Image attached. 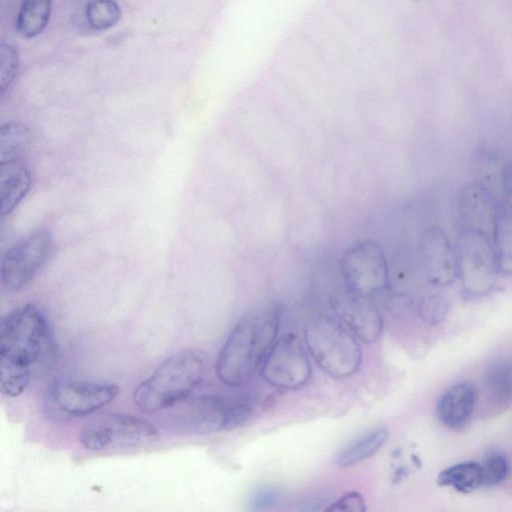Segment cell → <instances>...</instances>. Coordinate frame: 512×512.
<instances>
[{
  "label": "cell",
  "mask_w": 512,
  "mask_h": 512,
  "mask_svg": "<svg viewBox=\"0 0 512 512\" xmlns=\"http://www.w3.org/2000/svg\"><path fill=\"white\" fill-rule=\"evenodd\" d=\"M496 204L491 191L480 183L466 185L459 196V214L463 228L492 235Z\"/></svg>",
  "instance_id": "obj_14"
},
{
  "label": "cell",
  "mask_w": 512,
  "mask_h": 512,
  "mask_svg": "<svg viewBox=\"0 0 512 512\" xmlns=\"http://www.w3.org/2000/svg\"><path fill=\"white\" fill-rule=\"evenodd\" d=\"M52 0H23L16 18V30L24 38L38 36L46 28Z\"/></svg>",
  "instance_id": "obj_19"
},
{
  "label": "cell",
  "mask_w": 512,
  "mask_h": 512,
  "mask_svg": "<svg viewBox=\"0 0 512 512\" xmlns=\"http://www.w3.org/2000/svg\"><path fill=\"white\" fill-rule=\"evenodd\" d=\"M501 183L504 193L512 198V160L505 163L501 169Z\"/></svg>",
  "instance_id": "obj_30"
},
{
  "label": "cell",
  "mask_w": 512,
  "mask_h": 512,
  "mask_svg": "<svg viewBox=\"0 0 512 512\" xmlns=\"http://www.w3.org/2000/svg\"><path fill=\"white\" fill-rule=\"evenodd\" d=\"M480 464L482 467L483 486H494L503 481L508 474V461L499 452L488 453Z\"/></svg>",
  "instance_id": "obj_26"
},
{
  "label": "cell",
  "mask_w": 512,
  "mask_h": 512,
  "mask_svg": "<svg viewBox=\"0 0 512 512\" xmlns=\"http://www.w3.org/2000/svg\"><path fill=\"white\" fill-rule=\"evenodd\" d=\"M500 273L512 275V204L497 202L492 230Z\"/></svg>",
  "instance_id": "obj_17"
},
{
  "label": "cell",
  "mask_w": 512,
  "mask_h": 512,
  "mask_svg": "<svg viewBox=\"0 0 512 512\" xmlns=\"http://www.w3.org/2000/svg\"><path fill=\"white\" fill-rule=\"evenodd\" d=\"M279 309L264 305L245 313L234 325L216 360L218 378L230 386L246 382L275 342Z\"/></svg>",
  "instance_id": "obj_1"
},
{
  "label": "cell",
  "mask_w": 512,
  "mask_h": 512,
  "mask_svg": "<svg viewBox=\"0 0 512 512\" xmlns=\"http://www.w3.org/2000/svg\"><path fill=\"white\" fill-rule=\"evenodd\" d=\"M487 392L499 403L512 401V363L500 361L487 369L485 376Z\"/></svg>",
  "instance_id": "obj_22"
},
{
  "label": "cell",
  "mask_w": 512,
  "mask_h": 512,
  "mask_svg": "<svg viewBox=\"0 0 512 512\" xmlns=\"http://www.w3.org/2000/svg\"><path fill=\"white\" fill-rule=\"evenodd\" d=\"M420 260L428 281L433 285H450L458 278L456 250L446 233L438 227L423 233Z\"/></svg>",
  "instance_id": "obj_13"
},
{
  "label": "cell",
  "mask_w": 512,
  "mask_h": 512,
  "mask_svg": "<svg viewBox=\"0 0 512 512\" xmlns=\"http://www.w3.org/2000/svg\"><path fill=\"white\" fill-rule=\"evenodd\" d=\"M31 371L9 361L0 360V390L9 397L21 395L28 387Z\"/></svg>",
  "instance_id": "obj_24"
},
{
  "label": "cell",
  "mask_w": 512,
  "mask_h": 512,
  "mask_svg": "<svg viewBox=\"0 0 512 512\" xmlns=\"http://www.w3.org/2000/svg\"><path fill=\"white\" fill-rule=\"evenodd\" d=\"M85 15L89 26L103 31L115 26L121 18V9L115 0H89Z\"/></svg>",
  "instance_id": "obj_23"
},
{
  "label": "cell",
  "mask_w": 512,
  "mask_h": 512,
  "mask_svg": "<svg viewBox=\"0 0 512 512\" xmlns=\"http://www.w3.org/2000/svg\"><path fill=\"white\" fill-rule=\"evenodd\" d=\"M281 490L274 486H265L255 490L249 499V507L253 511L266 510L279 502Z\"/></svg>",
  "instance_id": "obj_27"
},
{
  "label": "cell",
  "mask_w": 512,
  "mask_h": 512,
  "mask_svg": "<svg viewBox=\"0 0 512 512\" xmlns=\"http://www.w3.org/2000/svg\"><path fill=\"white\" fill-rule=\"evenodd\" d=\"M458 278L471 295L489 292L500 273L490 235L475 229L462 228L456 244Z\"/></svg>",
  "instance_id": "obj_8"
},
{
  "label": "cell",
  "mask_w": 512,
  "mask_h": 512,
  "mask_svg": "<svg viewBox=\"0 0 512 512\" xmlns=\"http://www.w3.org/2000/svg\"><path fill=\"white\" fill-rule=\"evenodd\" d=\"M158 429L149 421L137 416L111 413L99 416L87 423L80 442L91 451L115 448H139L156 443Z\"/></svg>",
  "instance_id": "obj_7"
},
{
  "label": "cell",
  "mask_w": 512,
  "mask_h": 512,
  "mask_svg": "<svg viewBox=\"0 0 512 512\" xmlns=\"http://www.w3.org/2000/svg\"><path fill=\"white\" fill-rule=\"evenodd\" d=\"M30 142L29 129L17 122L5 123L0 128V162L21 159Z\"/></svg>",
  "instance_id": "obj_21"
},
{
  "label": "cell",
  "mask_w": 512,
  "mask_h": 512,
  "mask_svg": "<svg viewBox=\"0 0 512 512\" xmlns=\"http://www.w3.org/2000/svg\"><path fill=\"white\" fill-rule=\"evenodd\" d=\"M331 306L340 321L360 341L370 344L381 336L383 319L377 306L368 297L349 291L332 300Z\"/></svg>",
  "instance_id": "obj_12"
},
{
  "label": "cell",
  "mask_w": 512,
  "mask_h": 512,
  "mask_svg": "<svg viewBox=\"0 0 512 512\" xmlns=\"http://www.w3.org/2000/svg\"><path fill=\"white\" fill-rule=\"evenodd\" d=\"M57 346L44 314L33 304L5 314L0 323V360L42 374L55 363Z\"/></svg>",
  "instance_id": "obj_2"
},
{
  "label": "cell",
  "mask_w": 512,
  "mask_h": 512,
  "mask_svg": "<svg viewBox=\"0 0 512 512\" xmlns=\"http://www.w3.org/2000/svg\"><path fill=\"white\" fill-rule=\"evenodd\" d=\"M437 483L449 486L462 493H471L483 486L481 464L475 461H465L454 464L442 470Z\"/></svg>",
  "instance_id": "obj_20"
},
{
  "label": "cell",
  "mask_w": 512,
  "mask_h": 512,
  "mask_svg": "<svg viewBox=\"0 0 512 512\" xmlns=\"http://www.w3.org/2000/svg\"><path fill=\"white\" fill-rule=\"evenodd\" d=\"M174 406L167 417V424L176 431L193 435L235 429L251 414L249 402L235 396L201 395Z\"/></svg>",
  "instance_id": "obj_4"
},
{
  "label": "cell",
  "mask_w": 512,
  "mask_h": 512,
  "mask_svg": "<svg viewBox=\"0 0 512 512\" xmlns=\"http://www.w3.org/2000/svg\"><path fill=\"white\" fill-rule=\"evenodd\" d=\"M32 183V176L22 159L0 162L1 215L10 214L23 200Z\"/></svg>",
  "instance_id": "obj_16"
},
{
  "label": "cell",
  "mask_w": 512,
  "mask_h": 512,
  "mask_svg": "<svg viewBox=\"0 0 512 512\" xmlns=\"http://www.w3.org/2000/svg\"><path fill=\"white\" fill-rule=\"evenodd\" d=\"M118 393L115 384L59 378L47 387L43 407L50 418L69 420L92 414L111 403Z\"/></svg>",
  "instance_id": "obj_6"
},
{
  "label": "cell",
  "mask_w": 512,
  "mask_h": 512,
  "mask_svg": "<svg viewBox=\"0 0 512 512\" xmlns=\"http://www.w3.org/2000/svg\"><path fill=\"white\" fill-rule=\"evenodd\" d=\"M207 363V355L198 349L174 353L136 388L135 405L152 413L187 399L204 378Z\"/></svg>",
  "instance_id": "obj_3"
},
{
  "label": "cell",
  "mask_w": 512,
  "mask_h": 512,
  "mask_svg": "<svg viewBox=\"0 0 512 512\" xmlns=\"http://www.w3.org/2000/svg\"><path fill=\"white\" fill-rule=\"evenodd\" d=\"M342 270L349 291L369 297L387 288L388 265L377 244L363 242L345 255Z\"/></svg>",
  "instance_id": "obj_11"
},
{
  "label": "cell",
  "mask_w": 512,
  "mask_h": 512,
  "mask_svg": "<svg viewBox=\"0 0 512 512\" xmlns=\"http://www.w3.org/2000/svg\"><path fill=\"white\" fill-rule=\"evenodd\" d=\"M365 501L358 492H348L342 495L337 501L330 505L329 511H365Z\"/></svg>",
  "instance_id": "obj_29"
},
{
  "label": "cell",
  "mask_w": 512,
  "mask_h": 512,
  "mask_svg": "<svg viewBox=\"0 0 512 512\" xmlns=\"http://www.w3.org/2000/svg\"><path fill=\"white\" fill-rule=\"evenodd\" d=\"M19 70L16 49L7 43L0 45V91L1 95L11 86Z\"/></svg>",
  "instance_id": "obj_25"
},
{
  "label": "cell",
  "mask_w": 512,
  "mask_h": 512,
  "mask_svg": "<svg viewBox=\"0 0 512 512\" xmlns=\"http://www.w3.org/2000/svg\"><path fill=\"white\" fill-rule=\"evenodd\" d=\"M477 400V391L471 383L460 382L450 386L439 398L437 415L449 428L464 424L471 416Z\"/></svg>",
  "instance_id": "obj_15"
},
{
  "label": "cell",
  "mask_w": 512,
  "mask_h": 512,
  "mask_svg": "<svg viewBox=\"0 0 512 512\" xmlns=\"http://www.w3.org/2000/svg\"><path fill=\"white\" fill-rule=\"evenodd\" d=\"M447 311L446 302L437 295L428 296L420 304L422 317L427 321H440Z\"/></svg>",
  "instance_id": "obj_28"
},
{
  "label": "cell",
  "mask_w": 512,
  "mask_h": 512,
  "mask_svg": "<svg viewBox=\"0 0 512 512\" xmlns=\"http://www.w3.org/2000/svg\"><path fill=\"white\" fill-rule=\"evenodd\" d=\"M54 248L53 236L46 229H38L15 243L1 261V282L10 290L25 287L50 258Z\"/></svg>",
  "instance_id": "obj_9"
},
{
  "label": "cell",
  "mask_w": 512,
  "mask_h": 512,
  "mask_svg": "<svg viewBox=\"0 0 512 512\" xmlns=\"http://www.w3.org/2000/svg\"><path fill=\"white\" fill-rule=\"evenodd\" d=\"M260 375L268 384L285 389L304 385L311 365L300 338L286 334L273 343L260 365Z\"/></svg>",
  "instance_id": "obj_10"
},
{
  "label": "cell",
  "mask_w": 512,
  "mask_h": 512,
  "mask_svg": "<svg viewBox=\"0 0 512 512\" xmlns=\"http://www.w3.org/2000/svg\"><path fill=\"white\" fill-rule=\"evenodd\" d=\"M305 342L318 366L333 378H347L361 364L362 352L355 335L334 317L311 318L305 327Z\"/></svg>",
  "instance_id": "obj_5"
},
{
  "label": "cell",
  "mask_w": 512,
  "mask_h": 512,
  "mask_svg": "<svg viewBox=\"0 0 512 512\" xmlns=\"http://www.w3.org/2000/svg\"><path fill=\"white\" fill-rule=\"evenodd\" d=\"M389 436L386 427H376L347 443L336 455V464L341 468L353 466L374 455L385 444Z\"/></svg>",
  "instance_id": "obj_18"
}]
</instances>
